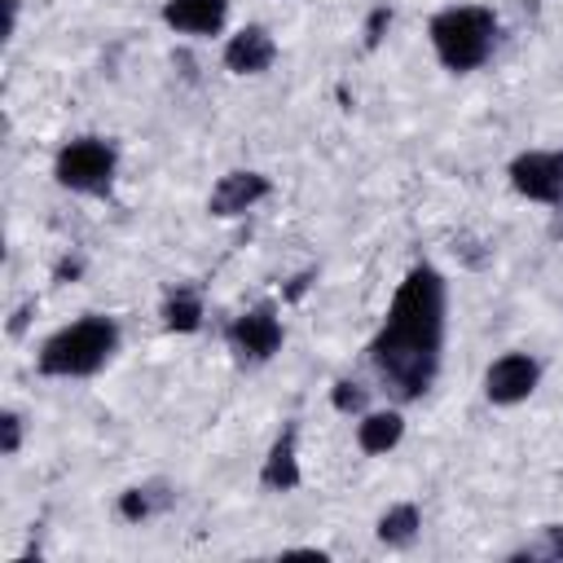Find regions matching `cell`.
Here are the masks:
<instances>
[{
	"label": "cell",
	"mask_w": 563,
	"mask_h": 563,
	"mask_svg": "<svg viewBox=\"0 0 563 563\" xmlns=\"http://www.w3.org/2000/svg\"><path fill=\"white\" fill-rule=\"evenodd\" d=\"M449 290L440 268L413 264L396 286L378 334L369 339V365L396 400H418L431 391L444 356Z\"/></svg>",
	"instance_id": "1"
},
{
	"label": "cell",
	"mask_w": 563,
	"mask_h": 563,
	"mask_svg": "<svg viewBox=\"0 0 563 563\" xmlns=\"http://www.w3.org/2000/svg\"><path fill=\"white\" fill-rule=\"evenodd\" d=\"M114 352H119V321L106 312H88L40 343L35 369L44 378H92L97 369L110 365Z\"/></svg>",
	"instance_id": "2"
},
{
	"label": "cell",
	"mask_w": 563,
	"mask_h": 563,
	"mask_svg": "<svg viewBox=\"0 0 563 563\" xmlns=\"http://www.w3.org/2000/svg\"><path fill=\"white\" fill-rule=\"evenodd\" d=\"M427 35H431V48H435L440 66L453 70V75H466V70H479L493 57L497 13L484 9V4H449L431 18Z\"/></svg>",
	"instance_id": "3"
},
{
	"label": "cell",
	"mask_w": 563,
	"mask_h": 563,
	"mask_svg": "<svg viewBox=\"0 0 563 563\" xmlns=\"http://www.w3.org/2000/svg\"><path fill=\"white\" fill-rule=\"evenodd\" d=\"M119 176V150L106 136H75L53 158V180L84 198H106Z\"/></svg>",
	"instance_id": "4"
},
{
	"label": "cell",
	"mask_w": 563,
	"mask_h": 563,
	"mask_svg": "<svg viewBox=\"0 0 563 563\" xmlns=\"http://www.w3.org/2000/svg\"><path fill=\"white\" fill-rule=\"evenodd\" d=\"M282 339H286V330H282V317H277L273 303L246 308V312L233 317L229 330H224V343H229V352H233L242 365H264V361H273V356L282 352Z\"/></svg>",
	"instance_id": "5"
},
{
	"label": "cell",
	"mask_w": 563,
	"mask_h": 563,
	"mask_svg": "<svg viewBox=\"0 0 563 563\" xmlns=\"http://www.w3.org/2000/svg\"><path fill=\"white\" fill-rule=\"evenodd\" d=\"M506 176L519 198L563 207V150H523L510 158Z\"/></svg>",
	"instance_id": "6"
},
{
	"label": "cell",
	"mask_w": 563,
	"mask_h": 563,
	"mask_svg": "<svg viewBox=\"0 0 563 563\" xmlns=\"http://www.w3.org/2000/svg\"><path fill=\"white\" fill-rule=\"evenodd\" d=\"M537 383H541V361L532 352H501L484 369V396L493 405H519L537 391Z\"/></svg>",
	"instance_id": "7"
},
{
	"label": "cell",
	"mask_w": 563,
	"mask_h": 563,
	"mask_svg": "<svg viewBox=\"0 0 563 563\" xmlns=\"http://www.w3.org/2000/svg\"><path fill=\"white\" fill-rule=\"evenodd\" d=\"M273 194L268 176L264 172H251V167H238V172H224L207 198V211L216 220H233V216H246L255 202H264Z\"/></svg>",
	"instance_id": "8"
},
{
	"label": "cell",
	"mask_w": 563,
	"mask_h": 563,
	"mask_svg": "<svg viewBox=\"0 0 563 563\" xmlns=\"http://www.w3.org/2000/svg\"><path fill=\"white\" fill-rule=\"evenodd\" d=\"M163 22L176 35H220L229 22V0H167L163 4Z\"/></svg>",
	"instance_id": "9"
},
{
	"label": "cell",
	"mask_w": 563,
	"mask_h": 563,
	"mask_svg": "<svg viewBox=\"0 0 563 563\" xmlns=\"http://www.w3.org/2000/svg\"><path fill=\"white\" fill-rule=\"evenodd\" d=\"M273 62H277V40L268 35V26H242L224 44V66L233 75H264Z\"/></svg>",
	"instance_id": "10"
},
{
	"label": "cell",
	"mask_w": 563,
	"mask_h": 563,
	"mask_svg": "<svg viewBox=\"0 0 563 563\" xmlns=\"http://www.w3.org/2000/svg\"><path fill=\"white\" fill-rule=\"evenodd\" d=\"M299 484H303V471H299V431L286 427V431L268 444V453H264L260 488H268V493H290V488H299Z\"/></svg>",
	"instance_id": "11"
},
{
	"label": "cell",
	"mask_w": 563,
	"mask_h": 563,
	"mask_svg": "<svg viewBox=\"0 0 563 563\" xmlns=\"http://www.w3.org/2000/svg\"><path fill=\"white\" fill-rule=\"evenodd\" d=\"M405 435V413L400 409H365L361 422H356V444L361 453L378 457V453H391Z\"/></svg>",
	"instance_id": "12"
},
{
	"label": "cell",
	"mask_w": 563,
	"mask_h": 563,
	"mask_svg": "<svg viewBox=\"0 0 563 563\" xmlns=\"http://www.w3.org/2000/svg\"><path fill=\"white\" fill-rule=\"evenodd\" d=\"M172 501H176V493H172L167 479H145V484H132V488L119 493V515L128 523H145V519L163 515Z\"/></svg>",
	"instance_id": "13"
},
{
	"label": "cell",
	"mask_w": 563,
	"mask_h": 563,
	"mask_svg": "<svg viewBox=\"0 0 563 563\" xmlns=\"http://www.w3.org/2000/svg\"><path fill=\"white\" fill-rule=\"evenodd\" d=\"M374 532H378V541H383L387 550H409V545L418 541V532H422V515H418L413 501H396V506H387V510L378 515Z\"/></svg>",
	"instance_id": "14"
},
{
	"label": "cell",
	"mask_w": 563,
	"mask_h": 563,
	"mask_svg": "<svg viewBox=\"0 0 563 563\" xmlns=\"http://www.w3.org/2000/svg\"><path fill=\"white\" fill-rule=\"evenodd\" d=\"M158 317H163V330H172V334H194V330L202 325V295H198L194 286H176V290H167Z\"/></svg>",
	"instance_id": "15"
},
{
	"label": "cell",
	"mask_w": 563,
	"mask_h": 563,
	"mask_svg": "<svg viewBox=\"0 0 563 563\" xmlns=\"http://www.w3.org/2000/svg\"><path fill=\"white\" fill-rule=\"evenodd\" d=\"M330 405H334L339 413H365L369 396H365V387H361V383H347V378H339V383L330 387Z\"/></svg>",
	"instance_id": "16"
},
{
	"label": "cell",
	"mask_w": 563,
	"mask_h": 563,
	"mask_svg": "<svg viewBox=\"0 0 563 563\" xmlns=\"http://www.w3.org/2000/svg\"><path fill=\"white\" fill-rule=\"evenodd\" d=\"M510 559H563V528H559V523H545V528H541V541H537V545H523V550L510 554Z\"/></svg>",
	"instance_id": "17"
},
{
	"label": "cell",
	"mask_w": 563,
	"mask_h": 563,
	"mask_svg": "<svg viewBox=\"0 0 563 563\" xmlns=\"http://www.w3.org/2000/svg\"><path fill=\"white\" fill-rule=\"evenodd\" d=\"M22 449V413L18 409H4L0 413V453L4 457H18Z\"/></svg>",
	"instance_id": "18"
},
{
	"label": "cell",
	"mask_w": 563,
	"mask_h": 563,
	"mask_svg": "<svg viewBox=\"0 0 563 563\" xmlns=\"http://www.w3.org/2000/svg\"><path fill=\"white\" fill-rule=\"evenodd\" d=\"M391 26V9L387 4H378L374 13H369V22H365V48H374L378 40H383V31Z\"/></svg>",
	"instance_id": "19"
},
{
	"label": "cell",
	"mask_w": 563,
	"mask_h": 563,
	"mask_svg": "<svg viewBox=\"0 0 563 563\" xmlns=\"http://www.w3.org/2000/svg\"><path fill=\"white\" fill-rule=\"evenodd\" d=\"M79 273H84V260H70V255H66V260H57V268H53V277H57V282H66V277L75 282Z\"/></svg>",
	"instance_id": "20"
},
{
	"label": "cell",
	"mask_w": 563,
	"mask_h": 563,
	"mask_svg": "<svg viewBox=\"0 0 563 563\" xmlns=\"http://www.w3.org/2000/svg\"><path fill=\"white\" fill-rule=\"evenodd\" d=\"M18 31V0H4V40Z\"/></svg>",
	"instance_id": "21"
},
{
	"label": "cell",
	"mask_w": 563,
	"mask_h": 563,
	"mask_svg": "<svg viewBox=\"0 0 563 563\" xmlns=\"http://www.w3.org/2000/svg\"><path fill=\"white\" fill-rule=\"evenodd\" d=\"M31 312H35V303H22V308H18V317L9 321V334H22V325H26V317H31Z\"/></svg>",
	"instance_id": "22"
},
{
	"label": "cell",
	"mask_w": 563,
	"mask_h": 563,
	"mask_svg": "<svg viewBox=\"0 0 563 563\" xmlns=\"http://www.w3.org/2000/svg\"><path fill=\"white\" fill-rule=\"evenodd\" d=\"M308 282H312V273H299V277H295V282H290V286H286V299H299V295H303V286H308Z\"/></svg>",
	"instance_id": "23"
}]
</instances>
